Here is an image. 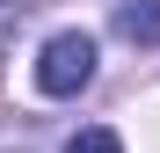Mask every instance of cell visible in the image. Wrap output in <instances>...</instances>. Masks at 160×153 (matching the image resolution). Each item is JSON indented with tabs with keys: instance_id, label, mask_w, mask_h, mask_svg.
<instances>
[{
	"instance_id": "cell-1",
	"label": "cell",
	"mask_w": 160,
	"mask_h": 153,
	"mask_svg": "<svg viewBox=\"0 0 160 153\" xmlns=\"http://www.w3.org/2000/svg\"><path fill=\"white\" fill-rule=\"evenodd\" d=\"M88 80H95V37L88 29H58L37 51V88L44 95H80Z\"/></svg>"
},
{
	"instance_id": "cell-2",
	"label": "cell",
	"mask_w": 160,
	"mask_h": 153,
	"mask_svg": "<svg viewBox=\"0 0 160 153\" xmlns=\"http://www.w3.org/2000/svg\"><path fill=\"white\" fill-rule=\"evenodd\" d=\"M117 37L124 44H160V0H117Z\"/></svg>"
},
{
	"instance_id": "cell-3",
	"label": "cell",
	"mask_w": 160,
	"mask_h": 153,
	"mask_svg": "<svg viewBox=\"0 0 160 153\" xmlns=\"http://www.w3.org/2000/svg\"><path fill=\"white\" fill-rule=\"evenodd\" d=\"M66 153H124V139L109 131V124H88V131H73V139H66Z\"/></svg>"
}]
</instances>
